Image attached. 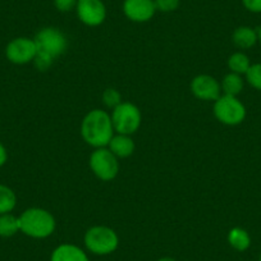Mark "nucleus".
<instances>
[{
	"instance_id": "obj_1",
	"label": "nucleus",
	"mask_w": 261,
	"mask_h": 261,
	"mask_svg": "<svg viewBox=\"0 0 261 261\" xmlns=\"http://www.w3.org/2000/svg\"><path fill=\"white\" fill-rule=\"evenodd\" d=\"M37 54L34 59L39 71H46L53 65L54 60L63 54L68 46L67 37L62 31L54 27H46L36 34L34 39Z\"/></svg>"
},
{
	"instance_id": "obj_2",
	"label": "nucleus",
	"mask_w": 261,
	"mask_h": 261,
	"mask_svg": "<svg viewBox=\"0 0 261 261\" xmlns=\"http://www.w3.org/2000/svg\"><path fill=\"white\" fill-rule=\"evenodd\" d=\"M81 134L86 144L95 149L108 146L114 136V127L109 113L100 109L87 113L82 120Z\"/></svg>"
},
{
	"instance_id": "obj_3",
	"label": "nucleus",
	"mask_w": 261,
	"mask_h": 261,
	"mask_svg": "<svg viewBox=\"0 0 261 261\" xmlns=\"http://www.w3.org/2000/svg\"><path fill=\"white\" fill-rule=\"evenodd\" d=\"M18 218L21 232L36 240L50 237L57 227L55 218L51 213L41 207H30L24 210Z\"/></svg>"
},
{
	"instance_id": "obj_4",
	"label": "nucleus",
	"mask_w": 261,
	"mask_h": 261,
	"mask_svg": "<svg viewBox=\"0 0 261 261\" xmlns=\"http://www.w3.org/2000/svg\"><path fill=\"white\" fill-rule=\"evenodd\" d=\"M84 242L91 253L109 255L118 248L119 237L112 228L105 227V225H95L87 230Z\"/></svg>"
},
{
	"instance_id": "obj_5",
	"label": "nucleus",
	"mask_w": 261,
	"mask_h": 261,
	"mask_svg": "<svg viewBox=\"0 0 261 261\" xmlns=\"http://www.w3.org/2000/svg\"><path fill=\"white\" fill-rule=\"evenodd\" d=\"M112 122L115 132L120 135L135 134L141 125V112L132 102H120L117 108L113 109Z\"/></svg>"
},
{
	"instance_id": "obj_6",
	"label": "nucleus",
	"mask_w": 261,
	"mask_h": 261,
	"mask_svg": "<svg viewBox=\"0 0 261 261\" xmlns=\"http://www.w3.org/2000/svg\"><path fill=\"white\" fill-rule=\"evenodd\" d=\"M214 114L220 123L227 125H237L246 118V108L237 96L222 95L215 100Z\"/></svg>"
},
{
	"instance_id": "obj_7",
	"label": "nucleus",
	"mask_w": 261,
	"mask_h": 261,
	"mask_svg": "<svg viewBox=\"0 0 261 261\" xmlns=\"http://www.w3.org/2000/svg\"><path fill=\"white\" fill-rule=\"evenodd\" d=\"M90 168L99 179L112 180L114 179L119 172V163L118 158L107 147L95 149L90 156Z\"/></svg>"
},
{
	"instance_id": "obj_8",
	"label": "nucleus",
	"mask_w": 261,
	"mask_h": 261,
	"mask_svg": "<svg viewBox=\"0 0 261 261\" xmlns=\"http://www.w3.org/2000/svg\"><path fill=\"white\" fill-rule=\"evenodd\" d=\"M37 49L34 39H27V37H17L11 42H8L6 47V57L13 64H27L30 62H34L36 58Z\"/></svg>"
},
{
	"instance_id": "obj_9",
	"label": "nucleus",
	"mask_w": 261,
	"mask_h": 261,
	"mask_svg": "<svg viewBox=\"0 0 261 261\" xmlns=\"http://www.w3.org/2000/svg\"><path fill=\"white\" fill-rule=\"evenodd\" d=\"M76 8L82 23L90 27L101 24L107 17V9L101 0H77Z\"/></svg>"
},
{
	"instance_id": "obj_10",
	"label": "nucleus",
	"mask_w": 261,
	"mask_h": 261,
	"mask_svg": "<svg viewBox=\"0 0 261 261\" xmlns=\"http://www.w3.org/2000/svg\"><path fill=\"white\" fill-rule=\"evenodd\" d=\"M191 91L197 99L205 101H215L222 96V86L209 74L196 76L191 82Z\"/></svg>"
},
{
	"instance_id": "obj_11",
	"label": "nucleus",
	"mask_w": 261,
	"mask_h": 261,
	"mask_svg": "<svg viewBox=\"0 0 261 261\" xmlns=\"http://www.w3.org/2000/svg\"><path fill=\"white\" fill-rule=\"evenodd\" d=\"M123 11L128 19L134 22H147L155 14L154 0H125Z\"/></svg>"
},
{
	"instance_id": "obj_12",
	"label": "nucleus",
	"mask_w": 261,
	"mask_h": 261,
	"mask_svg": "<svg viewBox=\"0 0 261 261\" xmlns=\"http://www.w3.org/2000/svg\"><path fill=\"white\" fill-rule=\"evenodd\" d=\"M50 261H90L89 256L82 248L72 243L59 245L51 252Z\"/></svg>"
},
{
	"instance_id": "obj_13",
	"label": "nucleus",
	"mask_w": 261,
	"mask_h": 261,
	"mask_svg": "<svg viewBox=\"0 0 261 261\" xmlns=\"http://www.w3.org/2000/svg\"><path fill=\"white\" fill-rule=\"evenodd\" d=\"M108 149L118 158V159H124V158L130 156L135 151V142L130 139L129 135H115L112 137Z\"/></svg>"
},
{
	"instance_id": "obj_14",
	"label": "nucleus",
	"mask_w": 261,
	"mask_h": 261,
	"mask_svg": "<svg viewBox=\"0 0 261 261\" xmlns=\"http://www.w3.org/2000/svg\"><path fill=\"white\" fill-rule=\"evenodd\" d=\"M232 40L236 46L240 49H250L257 42V31L248 26H241L234 30Z\"/></svg>"
},
{
	"instance_id": "obj_15",
	"label": "nucleus",
	"mask_w": 261,
	"mask_h": 261,
	"mask_svg": "<svg viewBox=\"0 0 261 261\" xmlns=\"http://www.w3.org/2000/svg\"><path fill=\"white\" fill-rule=\"evenodd\" d=\"M228 243L236 251L243 252L251 246V237L247 230L243 229V228L236 227L232 228L228 233Z\"/></svg>"
},
{
	"instance_id": "obj_16",
	"label": "nucleus",
	"mask_w": 261,
	"mask_h": 261,
	"mask_svg": "<svg viewBox=\"0 0 261 261\" xmlns=\"http://www.w3.org/2000/svg\"><path fill=\"white\" fill-rule=\"evenodd\" d=\"M18 232H21L18 217L13 215L12 213L0 215V237H13Z\"/></svg>"
},
{
	"instance_id": "obj_17",
	"label": "nucleus",
	"mask_w": 261,
	"mask_h": 261,
	"mask_svg": "<svg viewBox=\"0 0 261 261\" xmlns=\"http://www.w3.org/2000/svg\"><path fill=\"white\" fill-rule=\"evenodd\" d=\"M17 205L16 192L6 185H0V215L8 214Z\"/></svg>"
},
{
	"instance_id": "obj_18",
	"label": "nucleus",
	"mask_w": 261,
	"mask_h": 261,
	"mask_svg": "<svg viewBox=\"0 0 261 261\" xmlns=\"http://www.w3.org/2000/svg\"><path fill=\"white\" fill-rule=\"evenodd\" d=\"M222 90L224 95H229V96H237L241 91L243 90V80L241 74L233 73L230 72L229 74L223 79L222 81Z\"/></svg>"
},
{
	"instance_id": "obj_19",
	"label": "nucleus",
	"mask_w": 261,
	"mask_h": 261,
	"mask_svg": "<svg viewBox=\"0 0 261 261\" xmlns=\"http://www.w3.org/2000/svg\"><path fill=\"white\" fill-rule=\"evenodd\" d=\"M228 67H229L230 72H233V73L246 74V72L251 67V63L247 55L238 51L230 55L229 59H228Z\"/></svg>"
},
{
	"instance_id": "obj_20",
	"label": "nucleus",
	"mask_w": 261,
	"mask_h": 261,
	"mask_svg": "<svg viewBox=\"0 0 261 261\" xmlns=\"http://www.w3.org/2000/svg\"><path fill=\"white\" fill-rule=\"evenodd\" d=\"M246 80L253 89L261 90V63L251 64L248 71L246 72Z\"/></svg>"
},
{
	"instance_id": "obj_21",
	"label": "nucleus",
	"mask_w": 261,
	"mask_h": 261,
	"mask_svg": "<svg viewBox=\"0 0 261 261\" xmlns=\"http://www.w3.org/2000/svg\"><path fill=\"white\" fill-rule=\"evenodd\" d=\"M102 101L108 108H117L122 102V95L115 89H107L102 94Z\"/></svg>"
},
{
	"instance_id": "obj_22",
	"label": "nucleus",
	"mask_w": 261,
	"mask_h": 261,
	"mask_svg": "<svg viewBox=\"0 0 261 261\" xmlns=\"http://www.w3.org/2000/svg\"><path fill=\"white\" fill-rule=\"evenodd\" d=\"M179 2L180 0H155L154 3L156 9L168 13V12L175 11L179 6Z\"/></svg>"
},
{
	"instance_id": "obj_23",
	"label": "nucleus",
	"mask_w": 261,
	"mask_h": 261,
	"mask_svg": "<svg viewBox=\"0 0 261 261\" xmlns=\"http://www.w3.org/2000/svg\"><path fill=\"white\" fill-rule=\"evenodd\" d=\"M58 11L68 12L77 6V0H54Z\"/></svg>"
},
{
	"instance_id": "obj_24",
	"label": "nucleus",
	"mask_w": 261,
	"mask_h": 261,
	"mask_svg": "<svg viewBox=\"0 0 261 261\" xmlns=\"http://www.w3.org/2000/svg\"><path fill=\"white\" fill-rule=\"evenodd\" d=\"M243 6L252 13H261V0H242Z\"/></svg>"
},
{
	"instance_id": "obj_25",
	"label": "nucleus",
	"mask_w": 261,
	"mask_h": 261,
	"mask_svg": "<svg viewBox=\"0 0 261 261\" xmlns=\"http://www.w3.org/2000/svg\"><path fill=\"white\" fill-rule=\"evenodd\" d=\"M7 160H8V151H7L6 146L0 142V168L6 164Z\"/></svg>"
},
{
	"instance_id": "obj_26",
	"label": "nucleus",
	"mask_w": 261,
	"mask_h": 261,
	"mask_svg": "<svg viewBox=\"0 0 261 261\" xmlns=\"http://www.w3.org/2000/svg\"><path fill=\"white\" fill-rule=\"evenodd\" d=\"M158 261H177V260H174V258H172V257H162V258H159Z\"/></svg>"
},
{
	"instance_id": "obj_27",
	"label": "nucleus",
	"mask_w": 261,
	"mask_h": 261,
	"mask_svg": "<svg viewBox=\"0 0 261 261\" xmlns=\"http://www.w3.org/2000/svg\"><path fill=\"white\" fill-rule=\"evenodd\" d=\"M257 39H258V41L261 42V26L258 27V30H257Z\"/></svg>"
},
{
	"instance_id": "obj_28",
	"label": "nucleus",
	"mask_w": 261,
	"mask_h": 261,
	"mask_svg": "<svg viewBox=\"0 0 261 261\" xmlns=\"http://www.w3.org/2000/svg\"><path fill=\"white\" fill-rule=\"evenodd\" d=\"M260 261H261V253H260Z\"/></svg>"
}]
</instances>
